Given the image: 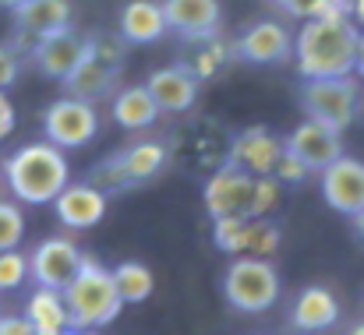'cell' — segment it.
Segmentation results:
<instances>
[{"instance_id":"cell-1","label":"cell","mask_w":364,"mask_h":335,"mask_svg":"<svg viewBox=\"0 0 364 335\" xmlns=\"http://www.w3.org/2000/svg\"><path fill=\"white\" fill-rule=\"evenodd\" d=\"M0 177L7 191L25 202V205H50L68 184H71V166L64 148L50 141H32L11 152L0 166Z\"/></svg>"},{"instance_id":"cell-2","label":"cell","mask_w":364,"mask_h":335,"mask_svg":"<svg viewBox=\"0 0 364 335\" xmlns=\"http://www.w3.org/2000/svg\"><path fill=\"white\" fill-rule=\"evenodd\" d=\"M358 25L333 18H308L294 39L301 78H347L358 57Z\"/></svg>"},{"instance_id":"cell-3","label":"cell","mask_w":364,"mask_h":335,"mask_svg":"<svg viewBox=\"0 0 364 335\" xmlns=\"http://www.w3.org/2000/svg\"><path fill=\"white\" fill-rule=\"evenodd\" d=\"M64 304H68V314H71V329H96V332L107 329L110 322H117L124 307L114 272L103 268L100 261H89V258H85L82 272L68 282Z\"/></svg>"},{"instance_id":"cell-4","label":"cell","mask_w":364,"mask_h":335,"mask_svg":"<svg viewBox=\"0 0 364 335\" xmlns=\"http://www.w3.org/2000/svg\"><path fill=\"white\" fill-rule=\"evenodd\" d=\"M223 297L234 311L262 314L279 300V275L269 258H234L223 275Z\"/></svg>"},{"instance_id":"cell-5","label":"cell","mask_w":364,"mask_h":335,"mask_svg":"<svg viewBox=\"0 0 364 335\" xmlns=\"http://www.w3.org/2000/svg\"><path fill=\"white\" fill-rule=\"evenodd\" d=\"M166 159H170V152H166L163 141H134V145L121 148L117 155L103 159V163L96 166V173L89 177V184L100 187L103 194L127 191V187L145 184V180H152L156 173H163Z\"/></svg>"},{"instance_id":"cell-6","label":"cell","mask_w":364,"mask_h":335,"mask_svg":"<svg viewBox=\"0 0 364 335\" xmlns=\"http://www.w3.org/2000/svg\"><path fill=\"white\" fill-rule=\"evenodd\" d=\"M301 103H304L308 120L326 123L329 131L343 134L358 116L361 92H358V82L350 75L347 78H304Z\"/></svg>"},{"instance_id":"cell-7","label":"cell","mask_w":364,"mask_h":335,"mask_svg":"<svg viewBox=\"0 0 364 335\" xmlns=\"http://www.w3.org/2000/svg\"><path fill=\"white\" fill-rule=\"evenodd\" d=\"M43 134L57 148H85L100 134V113L85 99L64 96V99L46 106V113H43Z\"/></svg>"},{"instance_id":"cell-8","label":"cell","mask_w":364,"mask_h":335,"mask_svg":"<svg viewBox=\"0 0 364 335\" xmlns=\"http://www.w3.org/2000/svg\"><path fill=\"white\" fill-rule=\"evenodd\" d=\"M213 240L227 254H244V258H265L276 254L283 233L269 219H251V216H227L213 219Z\"/></svg>"},{"instance_id":"cell-9","label":"cell","mask_w":364,"mask_h":335,"mask_svg":"<svg viewBox=\"0 0 364 335\" xmlns=\"http://www.w3.org/2000/svg\"><path fill=\"white\" fill-rule=\"evenodd\" d=\"M82 265H85V254L68 236H46L28 254V275L36 279V286L57 290V293L68 290V282L82 272Z\"/></svg>"},{"instance_id":"cell-10","label":"cell","mask_w":364,"mask_h":335,"mask_svg":"<svg viewBox=\"0 0 364 335\" xmlns=\"http://www.w3.org/2000/svg\"><path fill=\"white\" fill-rule=\"evenodd\" d=\"M202 198H205V212H209L213 219H227V216H251L255 177L223 163V166L205 180Z\"/></svg>"},{"instance_id":"cell-11","label":"cell","mask_w":364,"mask_h":335,"mask_svg":"<svg viewBox=\"0 0 364 335\" xmlns=\"http://www.w3.org/2000/svg\"><path fill=\"white\" fill-rule=\"evenodd\" d=\"M322 198L340 216H358L364 209V163L340 155L322 170Z\"/></svg>"},{"instance_id":"cell-12","label":"cell","mask_w":364,"mask_h":335,"mask_svg":"<svg viewBox=\"0 0 364 335\" xmlns=\"http://www.w3.org/2000/svg\"><path fill=\"white\" fill-rule=\"evenodd\" d=\"M279 155H283V138H276L269 127H247L230 141L223 163L251 177H272Z\"/></svg>"},{"instance_id":"cell-13","label":"cell","mask_w":364,"mask_h":335,"mask_svg":"<svg viewBox=\"0 0 364 335\" xmlns=\"http://www.w3.org/2000/svg\"><path fill=\"white\" fill-rule=\"evenodd\" d=\"M85 53H89V35H78L75 28H64L32 43V64L46 78H57V82H64L85 60Z\"/></svg>"},{"instance_id":"cell-14","label":"cell","mask_w":364,"mask_h":335,"mask_svg":"<svg viewBox=\"0 0 364 335\" xmlns=\"http://www.w3.org/2000/svg\"><path fill=\"white\" fill-rule=\"evenodd\" d=\"M163 18L166 28L177 32L188 43L213 39L220 32V0H163Z\"/></svg>"},{"instance_id":"cell-15","label":"cell","mask_w":364,"mask_h":335,"mask_svg":"<svg viewBox=\"0 0 364 335\" xmlns=\"http://www.w3.org/2000/svg\"><path fill=\"white\" fill-rule=\"evenodd\" d=\"M283 148L294 152L308 170H318V173H322L333 159L343 155V141H340V134L329 131L326 123H315V120L297 123V127L283 138Z\"/></svg>"},{"instance_id":"cell-16","label":"cell","mask_w":364,"mask_h":335,"mask_svg":"<svg viewBox=\"0 0 364 335\" xmlns=\"http://www.w3.org/2000/svg\"><path fill=\"white\" fill-rule=\"evenodd\" d=\"M149 96L156 99L159 113H188L198 99V78L191 75L188 64H170V67H156L145 78Z\"/></svg>"},{"instance_id":"cell-17","label":"cell","mask_w":364,"mask_h":335,"mask_svg":"<svg viewBox=\"0 0 364 335\" xmlns=\"http://www.w3.org/2000/svg\"><path fill=\"white\" fill-rule=\"evenodd\" d=\"M234 53L244 64H279L294 53V35L287 32V25L265 18V21H255L237 39Z\"/></svg>"},{"instance_id":"cell-18","label":"cell","mask_w":364,"mask_h":335,"mask_svg":"<svg viewBox=\"0 0 364 335\" xmlns=\"http://www.w3.org/2000/svg\"><path fill=\"white\" fill-rule=\"evenodd\" d=\"M53 212L68 229H92L107 219V194L100 187L85 184H68L53 198Z\"/></svg>"},{"instance_id":"cell-19","label":"cell","mask_w":364,"mask_h":335,"mask_svg":"<svg viewBox=\"0 0 364 335\" xmlns=\"http://www.w3.org/2000/svg\"><path fill=\"white\" fill-rule=\"evenodd\" d=\"M340 322V300L326 286H304L294 297L290 307V325L304 335H322Z\"/></svg>"},{"instance_id":"cell-20","label":"cell","mask_w":364,"mask_h":335,"mask_svg":"<svg viewBox=\"0 0 364 335\" xmlns=\"http://www.w3.org/2000/svg\"><path fill=\"white\" fill-rule=\"evenodd\" d=\"M14 18H18V32L36 43L71 28V0H28L25 7L14 11Z\"/></svg>"},{"instance_id":"cell-21","label":"cell","mask_w":364,"mask_h":335,"mask_svg":"<svg viewBox=\"0 0 364 335\" xmlns=\"http://www.w3.org/2000/svg\"><path fill=\"white\" fill-rule=\"evenodd\" d=\"M166 32L163 4L159 0H127L121 11V39L134 46H149Z\"/></svg>"},{"instance_id":"cell-22","label":"cell","mask_w":364,"mask_h":335,"mask_svg":"<svg viewBox=\"0 0 364 335\" xmlns=\"http://www.w3.org/2000/svg\"><path fill=\"white\" fill-rule=\"evenodd\" d=\"M117 75H121V71L107 67V64L96 60L92 50H89L85 60L64 78V89H68V96H75V99L96 103V99H103V96H110V92L117 89Z\"/></svg>"},{"instance_id":"cell-23","label":"cell","mask_w":364,"mask_h":335,"mask_svg":"<svg viewBox=\"0 0 364 335\" xmlns=\"http://www.w3.org/2000/svg\"><path fill=\"white\" fill-rule=\"evenodd\" d=\"M25 318H28V325H32L36 335H68V329H71V314H68L64 293L43 290V286L28 297Z\"/></svg>"},{"instance_id":"cell-24","label":"cell","mask_w":364,"mask_h":335,"mask_svg":"<svg viewBox=\"0 0 364 335\" xmlns=\"http://www.w3.org/2000/svg\"><path fill=\"white\" fill-rule=\"evenodd\" d=\"M110 113H114V120L121 123L124 131H145V127H152L159 120V106H156V99L149 96L145 85L121 89L114 96V103H110Z\"/></svg>"},{"instance_id":"cell-25","label":"cell","mask_w":364,"mask_h":335,"mask_svg":"<svg viewBox=\"0 0 364 335\" xmlns=\"http://www.w3.org/2000/svg\"><path fill=\"white\" fill-rule=\"evenodd\" d=\"M110 272H114V282H117V293H121L124 304H141L156 290V279H152L149 265H141V261H121Z\"/></svg>"},{"instance_id":"cell-26","label":"cell","mask_w":364,"mask_h":335,"mask_svg":"<svg viewBox=\"0 0 364 335\" xmlns=\"http://www.w3.org/2000/svg\"><path fill=\"white\" fill-rule=\"evenodd\" d=\"M202 43H205V46L198 50V57H191V64H188V67H191V75H195V78H213V75L230 60V50H227L216 35H213V39H202Z\"/></svg>"},{"instance_id":"cell-27","label":"cell","mask_w":364,"mask_h":335,"mask_svg":"<svg viewBox=\"0 0 364 335\" xmlns=\"http://www.w3.org/2000/svg\"><path fill=\"white\" fill-rule=\"evenodd\" d=\"M25 240V216L14 202L0 198V251H14Z\"/></svg>"},{"instance_id":"cell-28","label":"cell","mask_w":364,"mask_h":335,"mask_svg":"<svg viewBox=\"0 0 364 335\" xmlns=\"http://www.w3.org/2000/svg\"><path fill=\"white\" fill-rule=\"evenodd\" d=\"M25 279H28V254H21L18 247L14 251H0V293L18 290Z\"/></svg>"},{"instance_id":"cell-29","label":"cell","mask_w":364,"mask_h":335,"mask_svg":"<svg viewBox=\"0 0 364 335\" xmlns=\"http://www.w3.org/2000/svg\"><path fill=\"white\" fill-rule=\"evenodd\" d=\"M279 205V180L255 177V198H251V219H269V212Z\"/></svg>"},{"instance_id":"cell-30","label":"cell","mask_w":364,"mask_h":335,"mask_svg":"<svg viewBox=\"0 0 364 335\" xmlns=\"http://www.w3.org/2000/svg\"><path fill=\"white\" fill-rule=\"evenodd\" d=\"M124 39H114V35H89V50H92V57L96 60H103L107 67H114V71H121L124 67Z\"/></svg>"},{"instance_id":"cell-31","label":"cell","mask_w":364,"mask_h":335,"mask_svg":"<svg viewBox=\"0 0 364 335\" xmlns=\"http://www.w3.org/2000/svg\"><path fill=\"white\" fill-rule=\"evenodd\" d=\"M272 173H276V180H279V184H301L311 170H308L294 152H287V148H283V155L276 159V170H272Z\"/></svg>"},{"instance_id":"cell-32","label":"cell","mask_w":364,"mask_h":335,"mask_svg":"<svg viewBox=\"0 0 364 335\" xmlns=\"http://www.w3.org/2000/svg\"><path fill=\"white\" fill-rule=\"evenodd\" d=\"M18 75H21V57H18V50L0 46V89L7 92V89L18 82Z\"/></svg>"},{"instance_id":"cell-33","label":"cell","mask_w":364,"mask_h":335,"mask_svg":"<svg viewBox=\"0 0 364 335\" xmlns=\"http://www.w3.org/2000/svg\"><path fill=\"white\" fill-rule=\"evenodd\" d=\"M272 7H279L283 14H290V18H301V21H308V18H315L318 14V7H322V0H269Z\"/></svg>"},{"instance_id":"cell-34","label":"cell","mask_w":364,"mask_h":335,"mask_svg":"<svg viewBox=\"0 0 364 335\" xmlns=\"http://www.w3.org/2000/svg\"><path fill=\"white\" fill-rule=\"evenodd\" d=\"M315 18H333V21H350V0H322Z\"/></svg>"},{"instance_id":"cell-35","label":"cell","mask_w":364,"mask_h":335,"mask_svg":"<svg viewBox=\"0 0 364 335\" xmlns=\"http://www.w3.org/2000/svg\"><path fill=\"white\" fill-rule=\"evenodd\" d=\"M0 335H36L25 314H0Z\"/></svg>"},{"instance_id":"cell-36","label":"cell","mask_w":364,"mask_h":335,"mask_svg":"<svg viewBox=\"0 0 364 335\" xmlns=\"http://www.w3.org/2000/svg\"><path fill=\"white\" fill-rule=\"evenodd\" d=\"M14 103L7 99V92L0 89V141H7L11 138V131H14Z\"/></svg>"},{"instance_id":"cell-37","label":"cell","mask_w":364,"mask_h":335,"mask_svg":"<svg viewBox=\"0 0 364 335\" xmlns=\"http://www.w3.org/2000/svg\"><path fill=\"white\" fill-rule=\"evenodd\" d=\"M350 21L364 25V0H350Z\"/></svg>"},{"instance_id":"cell-38","label":"cell","mask_w":364,"mask_h":335,"mask_svg":"<svg viewBox=\"0 0 364 335\" xmlns=\"http://www.w3.org/2000/svg\"><path fill=\"white\" fill-rule=\"evenodd\" d=\"M354 71L364 78V32L358 35V57H354Z\"/></svg>"},{"instance_id":"cell-39","label":"cell","mask_w":364,"mask_h":335,"mask_svg":"<svg viewBox=\"0 0 364 335\" xmlns=\"http://www.w3.org/2000/svg\"><path fill=\"white\" fill-rule=\"evenodd\" d=\"M350 219H354V233H358V236L364 240V209L358 212V216H350Z\"/></svg>"},{"instance_id":"cell-40","label":"cell","mask_w":364,"mask_h":335,"mask_svg":"<svg viewBox=\"0 0 364 335\" xmlns=\"http://www.w3.org/2000/svg\"><path fill=\"white\" fill-rule=\"evenodd\" d=\"M28 0H0V7H11V11H18V7H25Z\"/></svg>"},{"instance_id":"cell-41","label":"cell","mask_w":364,"mask_h":335,"mask_svg":"<svg viewBox=\"0 0 364 335\" xmlns=\"http://www.w3.org/2000/svg\"><path fill=\"white\" fill-rule=\"evenodd\" d=\"M68 335H100L96 329H68Z\"/></svg>"},{"instance_id":"cell-42","label":"cell","mask_w":364,"mask_h":335,"mask_svg":"<svg viewBox=\"0 0 364 335\" xmlns=\"http://www.w3.org/2000/svg\"><path fill=\"white\" fill-rule=\"evenodd\" d=\"M347 335H364V322H358V325H354V329H350Z\"/></svg>"},{"instance_id":"cell-43","label":"cell","mask_w":364,"mask_h":335,"mask_svg":"<svg viewBox=\"0 0 364 335\" xmlns=\"http://www.w3.org/2000/svg\"><path fill=\"white\" fill-rule=\"evenodd\" d=\"M0 184H4V177H0Z\"/></svg>"}]
</instances>
